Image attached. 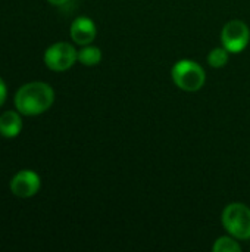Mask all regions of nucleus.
I'll use <instances>...</instances> for the list:
<instances>
[{"label":"nucleus","instance_id":"5","mask_svg":"<svg viewBox=\"0 0 250 252\" xmlns=\"http://www.w3.org/2000/svg\"><path fill=\"white\" fill-rule=\"evenodd\" d=\"M250 31L249 27L239 19H233L227 22L221 31V43L230 53H239L246 49L249 44Z\"/></svg>","mask_w":250,"mask_h":252},{"label":"nucleus","instance_id":"11","mask_svg":"<svg viewBox=\"0 0 250 252\" xmlns=\"http://www.w3.org/2000/svg\"><path fill=\"white\" fill-rule=\"evenodd\" d=\"M212 250L215 252H240L242 248L240 245L233 239V238H227V236H222L220 238L215 245L212 247Z\"/></svg>","mask_w":250,"mask_h":252},{"label":"nucleus","instance_id":"10","mask_svg":"<svg viewBox=\"0 0 250 252\" xmlns=\"http://www.w3.org/2000/svg\"><path fill=\"white\" fill-rule=\"evenodd\" d=\"M228 50L225 47H217L212 49L208 55V63L212 68H222L228 62Z\"/></svg>","mask_w":250,"mask_h":252},{"label":"nucleus","instance_id":"13","mask_svg":"<svg viewBox=\"0 0 250 252\" xmlns=\"http://www.w3.org/2000/svg\"><path fill=\"white\" fill-rule=\"evenodd\" d=\"M50 4H55V6H62V4H65V3H68L69 0H47Z\"/></svg>","mask_w":250,"mask_h":252},{"label":"nucleus","instance_id":"7","mask_svg":"<svg viewBox=\"0 0 250 252\" xmlns=\"http://www.w3.org/2000/svg\"><path fill=\"white\" fill-rule=\"evenodd\" d=\"M96 34H97L96 25L90 18L80 16L71 25V38L80 46L90 44L94 40Z\"/></svg>","mask_w":250,"mask_h":252},{"label":"nucleus","instance_id":"4","mask_svg":"<svg viewBox=\"0 0 250 252\" xmlns=\"http://www.w3.org/2000/svg\"><path fill=\"white\" fill-rule=\"evenodd\" d=\"M77 59L78 52L74 49L72 44L65 41L55 43L44 52V63L47 65V68L57 72L69 69Z\"/></svg>","mask_w":250,"mask_h":252},{"label":"nucleus","instance_id":"9","mask_svg":"<svg viewBox=\"0 0 250 252\" xmlns=\"http://www.w3.org/2000/svg\"><path fill=\"white\" fill-rule=\"evenodd\" d=\"M78 61L85 66H94V65L100 63L102 52L96 46H90V44L83 46V49L78 52Z\"/></svg>","mask_w":250,"mask_h":252},{"label":"nucleus","instance_id":"2","mask_svg":"<svg viewBox=\"0 0 250 252\" xmlns=\"http://www.w3.org/2000/svg\"><path fill=\"white\" fill-rule=\"evenodd\" d=\"M175 86L184 92H197L203 87L206 75L205 69L194 61H178L171 71Z\"/></svg>","mask_w":250,"mask_h":252},{"label":"nucleus","instance_id":"3","mask_svg":"<svg viewBox=\"0 0 250 252\" xmlns=\"http://www.w3.org/2000/svg\"><path fill=\"white\" fill-rule=\"evenodd\" d=\"M222 226L236 239H250V210L240 202L230 204L222 213Z\"/></svg>","mask_w":250,"mask_h":252},{"label":"nucleus","instance_id":"6","mask_svg":"<svg viewBox=\"0 0 250 252\" xmlns=\"http://www.w3.org/2000/svg\"><path fill=\"white\" fill-rule=\"evenodd\" d=\"M40 189V177L31 170H22L10 180V190L18 198H31Z\"/></svg>","mask_w":250,"mask_h":252},{"label":"nucleus","instance_id":"8","mask_svg":"<svg viewBox=\"0 0 250 252\" xmlns=\"http://www.w3.org/2000/svg\"><path fill=\"white\" fill-rule=\"evenodd\" d=\"M22 130V120L18 112L6 111L0 115V134L3 137H16Z\"/></svg>","mask_w":250,"mask_h":252},{"label":"nucleus","instance_id":"1","mask_svg":"<svg viewBox=\"0 0 250 252\" xmlns=\"http://www.w3.org/2000/svg\"><path fill=\"white\" fill-rule=\"evenodd\" d=\"M55 100L53 89L41 81L24 84L15 94V106L22 115L34 117L46 112Z\"/></svg>","mask_w":250,"mask_h":252},{"label":"nucleus","instance_id":"12","mask_svg":"<svg viewBox=\"0 0 250 252\" xmlns=\"http://www.w3.org/2000/svg\"><path fill=\"white\" fill-rule=\"evenodd\" d=\"M6 93H7V90H6V84H4V81L0 78V106L4 103V100H6Z\"/></svg>","mask_w":250,"mask_h":252}]
</instances>
